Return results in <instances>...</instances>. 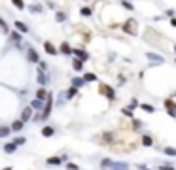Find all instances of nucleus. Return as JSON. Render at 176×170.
<instances>
[{"label":"nucleus","instance_id":"5701e85b","mask_svg":"<svg viewBox=\"0 0 176 170\" xmlns=\"http://www.w3.org/2000/svg\"><path fill=\"white\" fill-rule=\"evenodd\" d=\"M31 108H32V110H40V112H42V110H44V102H42V100H38V99H34V100L31 102Z\"/></svg>","mask_w":176,"mask_h":170},{"label":"nucleus","instance_id":"58836bf2","mask_svg":"<svg viewBox=\"0 0 176 170\" xmlns=\"http://www.w3.org/2000/svg\"><path fill=\"white\" fill-rule=\"evenodd\" d=\"M0 29H2V30H4V32H10V27H8V25H6V21H4V19H2V17H0Z\"/></svg>","mask_w":176,"mask_h":170},{"label":"nucleus","instance_id":"a19ab883","mask_svg":"<svg viewBox=\"0 0 176 170\" xmlns=\"http://www.w3.org/2000/svg\"><path fill=\"white\" fill-rule=\"evenodd\" d=\"M136 106H140V104H138V100H136V99H133V100H131V104H129V108H131V110H135Z\"/></svg>","mask_w":176,"mask_h":170},{"label":"nucleus","instance_id":"2eb2a0df","mask_svg":"<svg viewBox=\"0 0 176 170\" xmlns=\"http://www.w3.org/2000/svg\"><path fill=\"white\" fill-rule=\"evenodd\" d=\"M47 94H49V93H47V91H45L44 87H38V91H36V99H38V100H42V102H45V99H47Z\"/></svg>","mask_w":176,"mask_h":170},{"label":"nucleus","instance_id":"79ce46f5","mask_svg":"<svg viewBox=\"0 0 176 170\" xmlns=\"http://www.w3.org/2000/svg\"><path fill=\"white\" fill-rule=\"evenodd\" d=\"M38 64H40V66H38L40 70H45V68H47V62H45V61H40Z\"/></svg>","mask_w":176,"mask_h":170},{"label":"nucleus","instance_id":"ea45409f","mask_svg":"<svg viewBox=\"0 0 176 170\" xmlns=\"http://www.w3.org/2000/svg\"><path fill=\"white\" fill-rule=\"evenodd\" d=\"M66 170H80V166L74 163H66Z\"/></svg>","mask_w":176,"mask_h":170},{"label":"nucleus","instance_id":"412c9836","mask_svg":"<svg viewBox=\"0 0 176 170\" xmlns=\"http://www.w3.org/2000/svg\"><path fill=\"white\" fill-rule=\"evenodd\" d=\"M10 38H12V42L19 44V42H21V38H23V34H21L19 30H12V32H10Z\"/></svg>","mask_w":176,"mask_h":170},{"label":"nucleus","instance_id":"cd10ccee","mask_svg":"<svg viewBox=\"0 0 176 170\" xmlns=\"http://www.w3.org/2000/svg\"><path fill=\"white\" fill-rule=\"evenodd\" d=\"M12 4H13L17 10H21V11H23L25 8H27V6H25V0H12Z\"/></svg>","mask_w":176,"mask_h":170},{"label":"nucleus","instance_id":"9d476101","mask_svg":"<svg viewBox=\"0 0 176 170\" xmlns=\"http://www.w3.org/2000/svg\"><path fill=\"white\" fill-rule=\"evenodd\" d=\"M32 112H34V110H32L31 106H27V108H25V110L21 112V117H19V119H21V121H25V123H27V121H29V119L32 117Z\"/></svg>","mask_w":176,"mask_h":170},{"label":"nucleus","instance_id":"393cba45","mask_svg":"<svg viewBox=\"0 0 176 170\" xmlns=\"http://www.w3.org/2000/svg\"><path fill=\"white\" fill-rule=\"evenodd\" d=\"M91 13H93V10H91L89 6H83V8H80V15H82V17H89Z\"/></svg>","mask_w":176,"mask_h":170},{"label":"nucleus","instance_id":"f3484780","mask_svg":"<svg viewBox=\"0 0 176 170\" xmlns=\"http://www.w3.org/2000/svg\"><path fill=\"white\" fill-rule=\"evenodd\" d=\"M142 145H144V148H152V145H154V138L150 134H144L142 136Z\"/></svg>","mask_w":176,"mask_h":170},{"label":"nucleus","instance_id":"4be33fe9","mask_svg":"<svg viewBox=\"0 0 176 170\" xmlns=\"http://www.w3.org/2000/svg\"><path fill=\"white\" fill-rule=\"evenodd\" d=\"M70 83H72V87H76V89H80L83 83H85V80L83 78H72L70 80Z\"/></svg>","mask_w":176,"mask_h":170},{"label":"nucleus","instance_id":"6ab92c4d","mask_svg":"<svg viewBox=\"0 0 176 170\" xmlns=\"http://www.w3.org/2000/svg\"><path fill=\"white\" fill-rule=\"evenodd\" d=\"M13 131H12V127H8V125H2L0 127V138H6V136H10Z\"/></svg>","mask_w":176,"mask_h":170},{"label":"nucleus","instance_id":"e433bc0d","mask_svg":"<svg viewBox=\"0 0 176 170\" xmlns=\"http://www.w3.org/2000/svg\"><path fill=\"white\" fill-rule=\"evenodd\" d=\"M133 129L135 131H140L142 129V121L140 119H133Z\"/></svg>","mask_w":176,"mask_h":170},{"label":"nucleus","instance_id":"f257e3e1","mask_svg":"<svg viewBox=\"0 0 176 170\" xmlns=\"http://www.w3.org/2000/svg\"><path fill=\"white\" fill-rule=\"evenodd\" d=\"M51 110H53V94L49 93L47 99H45V102H44V110L40 113V121H47L49 115H51Z\"/></svg>","mask_w":176,"mask_h":170},{"label":"nucleus","instance_id":"6e6552de","mask_svg":"<svg viewBox=\"0 0 176 170\" xmlns=\"http://www.w3.org/2000/svg\"><path fill=\"white\" fill-rule=\"evenodd\" d=\"M59 53H63V55H66V57H70L72 53H74V49L70 47V44L68 42H63L61 45H59Z\"/></svg>","mask_w":176,"mask_h":170},{"label":"nucleus","instance_id":"4c0bfd02","mask_svg":"<svg viewBox=\"0 0 176 170\" xmlns=\"http://www.w3.org/2000/svg\"><path fill=\"white\" fill-rule=\"evenodd\" d=\"M29 10H31L32 13H40V11H42V6H40V4H32Z\"/></svg>","mask_w":176,"mask_h":170},{"label":"nucleus","instance_id":"20e7f679","mask_svg":"<svg viewBox=\"0 0 176 170\" xmlns=\"http://www.w3.org/2000/svg\"><path fill=\"white\" fill-rule=\"evenodd\" d=\"M44 51H45L47 55H51V57H53V55H59V47H55L53 42H49V40H47V42H44Z\"/></svg>","mask_w":176,"mask_h":170},{"label":"nucleus","instance_id":"b1692460","mask_svg":"<svg viewBox=\"0 0 176 170\" xmlns=\"http://www.w3.org/2000/svg\"><path fill=\"white\" fill-rule=\"evenodd\" d=\"M15 149H17V145H15L13 142H8V144H4V151H6V153H13Z\"/></svg>","mask_w":176,"mask_h":170},{"label":"nucleus","instance_id":"a18cd8bd","mask_svg":"<svg viewBox=\"0 0 176 170\" xmlns=\"http://www.w3.org/2000/svg\"><path fill=\"white\" fill-rule=\"evenodd\" d=\"M174 53H176V45H174Z\"/></svg>","mask_w":176,"mask_h":170},{"label":"nucleus","instance_id":"dca6fc26","mask_svg":"<svg viewBox=\"0 0 176 170\" xmlns=\"http://www.w3.org/2000/svg\"><path fill=\"white\" fill-rule=\"evenodd\" d=\"M45 163H47L49 166H53V164H55V166H59V164H63L64 161H63V155H61V157H49Z\"/></svg>","mask_w":176,"mask_h":170},{"label":"nucleus","instance_id":"ddd939ff","mask_svg":"<svg viewBox=\"0 0 176 170\" xmlns=\"http://www.w3.org/2000/svg\"><path fill=\"white\" fill-rule=\"evenodd\" d=\"M13 27H15V30H19L21 34H27V32H29V27L25 25L23 21H13Z\"/></svg>","mask_w":176,"mask_h":170},{"label":"nucleus","instance_id":"1a4fd4ad","mask_svg":"<svg viewBox=\"0 0 176 170\" xmlns=\"http://www.w3.org/2000/svg\"><path fill=\"white\" fill-rule=\"evenodd\" d=\"M74 57H76V59H80V61H89V53L87 51H83V49H74V53H72Z\"/></svg>","mask_w":176,"mask_h":170},{"label":"nucleus","instance_id":"a878e982","mask_svg":"<svg viewBox=\"0 0 176 170\" xmlns=\"http://www.w3.org/2000/svg\"><path fill=\"white\" fill-rule=\"evenodd\" d=\"M140 110H144L146 113H154V112H155V108H154L152 104H146V102H144V104H140Z\"/></svg>","mask_w":176,"mask_h":170},{"label":"nucleus","instance_id":"7c9ffc66","mask_svg":"<svg viewBox=\"0 0 176 170\" xmlns=\"http://www.w3.org/2000/svg\"><path fill=\"white\" fill-rule=\"evenodd\" d=\"M83 80H85V83L87 81H97V76L93 74V72H87V74H83Z\"/></svg>","mask_w":176,"mask_h":170},{"label":"nucleus","instance_id":"7ed1b4c3","mask_svg":"<svg viewBox=\"0 0 176 170\" xmlns=\"http://www.w3.org/2000/svg\"><path fill=\"white\" fill-rule=\"evenodd\" d=\"M98 93L102 94V96H106L108 100H116V91H114V87H110L108 83H100V85H98Z\"/></svg>","mask_w":176,"mask_h":170},{"label":"nucleus","instance_id":"9b49d317","mask_svg":"<svg viewBox=\"0 0 176 170\" xmlns=\"http://www.w3.org/2000/svg\"><path fill=\"white\" fill-rule=\"evenodd\" d=\"M53 134H55V127H51V125L42 127V136H44V138H51Z\"/></svg>","mask_w":176,"mask_h":170},{"label":"nucleus","instance_id":"bb28decb","mask_svg":"<svg viewBox=\"0 0 176 170\" xmlns=\"http://www.w3.org/2000/svg\"><path fill=\"white\" fill-rule=\"evenodd\" d=\"M15 145H17V148H19V145H25V144H27V138H25V136H17V138H13L12 140Z\"/></svg>","mask_w":176,"mask_h":170},{"label":"nucleus","instance_id":"72a5a7b5","mask_svg":"<svg viewBox=\"0 0 176 170\" xmlns=\"http://www.w3.org/2000/svg\"><path fill=\"white\" fill-rule=\"evenodd\" d=\"M55 19H57L59 23H63V21H66V13H64V11H57V13H55Z\"/></svg>","mask_w":176,"mask_h":170},{"label":"nucleus","instance_id":"423d86ee","mask_svg":"<svg viewBox=\"0 0 176 170\" xmlns=\"http://www.w3.org/2000/svg\"><path fill=\"white\" fill-rule=\"evenodd\" d=\"M165 110H167V113H169L170 117H176V102H174L172 99H167V100H165Z\"/></svg>","mask_w":176,"mask_h":170},{"label":"nucleus","instance_id":"49530a36","mask_svg":"<svg viewBox=\"0 0 176 170\" xmlns=\"http://www.w3.org/2000/svg\"><path fill=\"white\" fill-rule=\"evenodd\" d=\"M172 96H176V93H174V94H172Z\"/></svg>","mask_w":176,"mask_h":170},{"label":"nucleus","instance_id":"de8ad7c7","mask_svg":"<svg viewBox=\"0 0 176 170\" xmlns=\"http://www.w3.org/2000/svg\"><path fill=\"white\" fill-rule=\"evenodd\" d=\"M129 2H133V0H129Z\"/></svg>","mask_w":176,"mask_h":170},{"label":"nucleus","instance_id":"37998d69","mask_svg":"<svg viewBox=\"0 0 176 170\" xmlns=\"http://www.w3.org/2000/svg\"><path fill=\"white\" fill-rule=\"evenodd\" d=\"M170 27H174V29H176V17H172V19H170Z\"/></svg>","mask_w":176,"mask_h":170},{"label":"nucleus","instance_id":"2f4dec72","mask_svg":"<svg viewBox=\"0 0 176 170\" xmlns=\"http://www.w3.org/2000/svg\"><path fill=\"white\" fill-rule=\"evenodd\" d=\"M163 153L170 155V157H176V148H163Z\"/></svg>","mask_w":176,"mask_h":170},{"label":"nucleus","instance_id":"4468645a","mask_svg":"<svg viewBox=\"0 0 176 170\" xmlns=\"http://www.w3.org/2000/svg\"><path fill=\"white\" fill-rule=\"evenodd\" d=\"M72 68H74V72H82V70L85 68V62L74 57V61H72Z\"/></svg>","mask_w":176,"mask_h":170},{"label":"nucleus","instance_id":"c756f323","mask_svg":"<svg viewBox=\"0 0 176 170\" xmlns=\"http://www.w3.org/2000/svg\"><path fill=\"white\" fill-rule=\"evenodd\" d=\"M157 170H176V168H174V164H169V163H161V164L157 166Z\"/></svg>","mask_w":176,"mask_h":170},{"label":"nucleus","instance_id":"c85d7f7f","mask_svg":"<svg viewBox=\"0 0 176 170\" xmlns=\"http://www.w3.org/2000/svg\"><path fill=\"white\" fill-rule=\"evenodd\" d=\"M146 57H148V59H152V61H157V62H165V59L159 57V55H155V53H146Z\"/></svg>","mask_w":176,"mask_h":170},{"label":"nucleus","instance_id":"c9c22d12","mask_svg":"<svg viewBox=\"0 0 176 170\" xmlns=\"http://www.w3.org/2000/svg\"><path fill=\"white\" fill-rule=\"evenodd\" d=\"M121 6H123L125 10H129V11H133V10H135V6L129 2V0H123V2H121Z\"/></svg>","mask_w":176,"mask_h":170},{"label":"nucleus","instance_id":"f704fd0d","mask_svg":"<svg viewBox=\"0 0 176 170\" xmlns=\"http://www.w3.org/2000/svg\"><path fill=\"white\" fill-rule=\"evenodd\" d=\"M112 163H114V161H110V159H102V161H100V168H110Z\"/></svg>","mask_w":176,"mask_h":170},{"label":"nucleus","instance_id":"a211bd4d","mask_svg":"<svg viewBox=\"0 0 176 170\" xmlns=\"http://www.w3.org/2000/svg\"><path fill=\"white\" fill-rule=\"evenodd\" d=\"M110 170H129V164L127 163H112Z\"/></svg>","mask_w":176,"mask_h":170},{"label":"nucleus","instance_id":"473e14b6","mask_svg":"<svg viewBox=\"0 0 176 170\" xmlns=\"http://www.w3.org/2000/svg\"><path fill=\"white\" fill-rule=\"evenodd\" d=\"M121 113H123V115H125V117H131V119H133V110H131V108H129V106H125V108H123V110H121Z\"/></svg>","mask_w":176,"mask_h":170},{"label":"nucleus","instance_id":"aec40b11","mask_svg":"<svg viewBox=\"0 0 176 170\" xmlns=\"http://www.w3.org/2000/svg\"><path fill=\"white\" fill-rule=\"evenodd\" d=\"M76 94H78V89H76V87H72V85H70V87L66 89V93H64V96H66L68 100H70V99H74Z\"/></svg>","mask_w":176,"mask_h":170},{"label":"nucleus","instance_id":"f8f14e48","mask_svg":"<svg viewBox=\"0 0 176 170\" xmlns=\"http://www.w3.org/2000/svg\"><path fill=\"white\" fill-rule=\"evenodd\" d=\"M10 127H12V131H13V132H21V131L25 129V121H21V119H15V121H13V123H12Z\"/></svg>","mask_w":176,"mask_h":170},{"label":"nucleus","instance_id":"c03bdc74","mask_svg":"<svg viewBox=\"0 0 176 170\" xmlns=\"http://www.w3.org/2000/svg\"><path fill=\"white\" fill-rule=\"evenodd\" d=\"M4 170H12V166H6V168H4Z\"/></svg>","mask_w":176,"mask_h":170},{"label":"nucleus","instance_id":"f03ea898","mask_svg":"<svg viewBox=\"0 0 176 170\" xmlns=\"http://www.w3.org/2000/svg\"><path fill=\"white\" fill-rule=\"evenodd\" d=\"M123 30L127 32V34H131V36H136L138 34V23L131 17V19H127L123 23Z\"/></svg>","mask_w":176,"mask_h":170},{"label":"nucleus","instance_id":"39448f33","mask_svg":"<svg viewBox=\"0 0 176 170\" xmlns=\"http://www.w3.org/2000/svg\"><path fill=\"white\" fill-rule=\"evenodd\" d=\"M27 61H29V62H34V64H38L42 59H40V55H38V51H36V49L29 47V49H27Z\"/></svg>","mask_w":176,"mask_h":170},{"label":"nucleus","instance_id":"0eeeda50","mask_svg":"<svg viewBox=\"0 0 176 170\" xmlns=\"http://www.w3.org/2000/svg\"><path fill=\"white\" fill-rule=\"evenodd\" d=\"M47 80H49V78H47V74H45V70H40V68H38V72H36V81H38V85L44 87V85L47 83Z\"/></svg>","mask_w":176,"mask_h":170}]
</instances>
